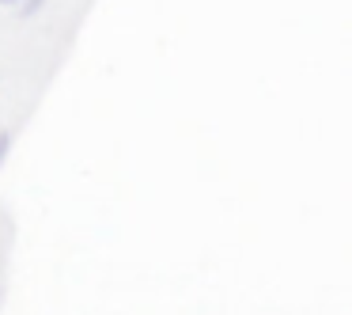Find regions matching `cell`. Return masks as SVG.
Segmentation results:
<instances>
[{
  "instance_id": "1",
  "label": "cell",
  "mask_w": 352,
  "mask_h": 315,
  "mask_svg": "<svg viewBox=\"0 0 352 315\" xmlns=\"http://www.w3.org/2000/svg\"><path fill=\"white\" fill-rule=\"evenodd\" d=\"M42 8H46V0H23L19 4V19H34Z\"/></svg>"
},
{
  "instance_id": "2",
  "label": "cell",
  "mask_w": 352,
  "mask_h": 315,
  "mask_svg": "<svg viewBox=\"0 0 352 315\" xmlns=\"http://www.w3.org/2000/svg\"><path fill=\"white\" fill-rule=\"evenodd\" d=\"M8 148H12V130H0V163H4Z\"/></svg>"
},
{
  "instance_id": "3",
  "label": "cell",
  "mask_w": 352,
  "mask_h": 315,
  "mask_svg": "<svg viewBox=\"0 0 352 315\" xmlns=\"http://www.w3.org/2000/svg\"><path fill=\"white\" fill-rule=\"evenodd\" d=\"M0 4H16V0H0Z\"/></svg>"
}]
</instances>
